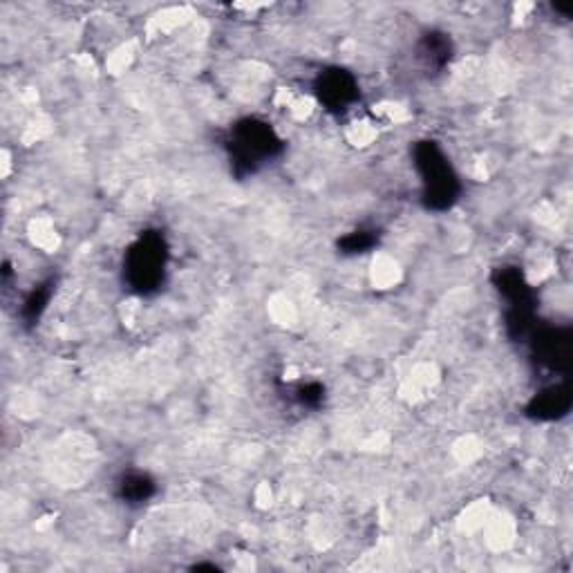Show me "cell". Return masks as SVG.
<instances>
[{
  "label": "cell",
  "instance_id": "52a82bcc",
  "mask_svg": "<svg viewBox=\"0 0 573 573\" xmlns=\"http://www.w3.org/2000/svg\"><path fill=\"white\" fill-rule=\"evenodd\" d=\"M417 52L419 61L426 65L428 72H441L453 59V43H450L448 34L432 30L421 36Z\"/></svg>",
  "mask_w": 573,
  "mask_h": 573
},
{
  "label": "cell",
  "instance_id": "3957f363",
  "mask_svg": "<svg viewBox=\"0 0 573 573\" xmlns=\"http://www.w3.org/2000/svg\"><path fill=\"white\" fill-rule=\"evenodd\" d=\"M168 267V244L159 231H146L139 236L124 258V276L128 287L148 296L162 287Z\"/></svg>",
  "mask_w": 573,
  "mask_h": 573
},
{
  "label": "cell",
  "instance_id": "7a4b0ae2",
  "mask_svg": "<svg viewBox=\"0 0 573 573\" xmlns=\"http://www.w3.org/2000/svg\"><path fill=\"white\" fill-rule=\"evenodd\" d=\"M227 148L233 173L242 180V177L258 173L271 159H276L283 153L285 144L267 121L247 117L240 119L238 124L231 128Z\"/></svg>",
  "mask_w": 573,
  "mask_h": 573
},
{
  "label": "cell",
  "instance_id": "30bf717a",
  "mask_svg": "<svg viewBox=\"0 0 573 573\" xmlns=\"http://www.w3.org/2000/svg\"><path fill=\"white\" fill-rule=\"evenodd\" d=\"M374 244H377V233L368 229H356L338 240V249L345 256H359V253H368Z\"/></svg>",
  "mask_w": 573,
  "mask_h": 573
},
{
  "label": "cell",
  "instance_id": "ba28073f",
  "mask_svg": "<svg viewBox=\"0 0 573 573\" xmlns=\"http://www.w3.org/2000/svg\"><path fill=\"white\" fill-rule=\"evenodd\" d=\"M117 497L128 506H142L157 493L155 479L142 471H128L117 479Z\"/></svg>",
  "mask_w": 573,
  "mask_h": 573
},
{
  "label": "cell",
  "instance_id": "5b68a950",
  "mask_svg": "<svg viewBox=\"0 0 573 573\" xmlns=\"http://www.w3.org/2000/svg\"><path fill=\"white\" fill-rule=\"evenodd\" d=\"M535 356L551 370L565 372L571 363V334L569 330L547 327L535 334Z\"/></svg>",
  "mask_w": 573,
  "mask_h": 573
},
{
  "label": "cell",
  "instance_id": "9c48e42d",
  "mask_svg": "<svg viewBox=\"0 0 573 573\" xmlns=\"http://www.w3.org/2000/svg\"><path fill=\"white\" fill-rule=\"evenodd\" d=\"M52 291H54V280H45V283H41L39 287L27 294L21 307V318L27 325H34L43 316V312L50 305Z\"/></svg>",
  "mask_w": 573,
  "mask_h": 573
},
{
  "label": "cell",
  "instance_id": "8fae6325",
  "mask_svg": "<svg viewBox=\"0 0 573 573\" xmlns=\"http://www.w3.org/2000/svg\"><path fill=\"white\" fill-rule=\"evenodd\" d=\"M296 397L300 401V406H305V408H321V403L325 401V388L321 383H316V381H309L305 385H300L298 392H296Z\"/></svg>",
  "mask_w": 573,
  "mask_h": 573
},
{
  "label": "cell",
  "instance_id": "6da1fadb",
  "mask_svg": "<svg viewBox=\"0 0 573 573\" xmlns=\"http://www.w3.org/2000/svg\"><path fill=\"white\" fill-rule=\"evenodd\" d=\"M412 159H415L421 180V200H424L426 209L437 213L453 209L459 193H462V184H459V177L444 150L426 139V142H417L412 148Z\"/></svg>",
  "mask_w": 573,
  "mask_h": 573
},
{
  "label": "cell",
  "instance_id": "277c9868",
  "mask_svg": "<svg viewBox=\"0 0 573 573\" xmlns=\"http://www.w3.org/2000/svg\"><path fill=\"white\" fill-rule=\"evenodd\" d=\"M318 101L330 112H345L359 101V81L345 68H327L314 81Z\"/></svg>",
  "mask_w": 573,
  "mask_h": 573
},
{
  "label": "cell",
  "instance_id": "8992f818",
  "mask_svg": "<svg viewBox=\"0 0 573 573\" xmlns=\"http://www.w3.org/2000/svg\"><path fill=\"white\" fill-rule=\"evenodd\" d=\"M571 408V388L569 383H558L551 388L535 394L529 406H526V415L538 421H553L565 417Z\"/></svg>",
  "mask_w": 573,
  "mask_h": 573
}]
</instances>
